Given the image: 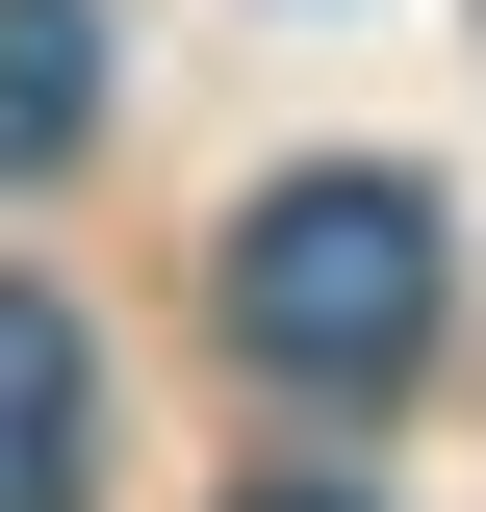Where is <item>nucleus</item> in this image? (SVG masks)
<instances>
[{
  "instance_id": "nucleus-3",
  "label": "nucleus",
  "mask_w": 486,
  "mask_h": 512,
  "mask_svg": "<svg viewBox=\"0 0 486 512\" xmlns=\"http://www.w3.org/2000/svg\"><path fill=\"white\" fill-rule=\"evenodd\" d=\"M103 128V0H0V180H52Z\"/></svg>"
},
{
  "instance_id": "nucleus-4",
  "label": "nucleus",
  "mask_w": 486,
  "mask_h": 512,
  "mask_svg": "<svg viewBox=\"0 0 486 512\" xmlns=\"http://www.w3.org/2000/svg\"><path fill=\"white\" fill-rule=\"evenodd\" d=\"M231 512H384V487H231Z\"/></svg>"
},
{
  "instance_id": "nucleus-1",
  "label": "nucleus",
  "mask_w": 486,
  "mask_h": 512,
  "mask_svg": "<svg viewBox=\"0 0 486 512\" xmlns=\"http://www.w3.org/2000/svg\"><path fill=\"white\" fill-rule=\"evenodd\" d=\"M435 308H461V256H435L410 180H282V205H231V359L307 384V410H384V384L435 359Z\"/></svg>"
},
{
  "instance_id": "nucleus-2",
  "label": "nucleus",
  "mask_w": 486,
  "mask_h": 512,
  "mask_svg": "<svg viewBox=\"0 0 486 512\" xmlns=\"http://www.w3.org/2000/svg\"><path fill=\"white\" fill-rule=\"evenodd\" d=\"M77 461H103V333L0 282V512H77Z\"/></svg>"
}]
</instances>
